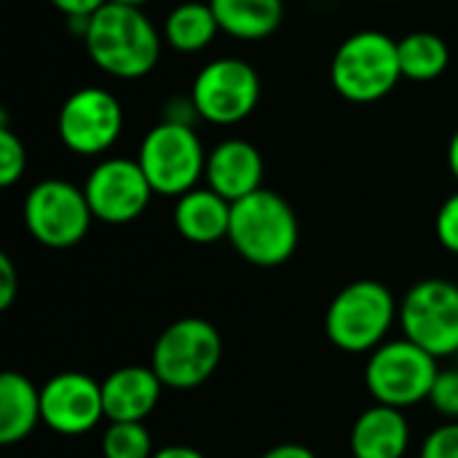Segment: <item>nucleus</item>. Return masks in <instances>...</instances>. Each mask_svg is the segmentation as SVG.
I'll use <instances>...</instances> for the list:
<instances>
[{
  "instance_id": "nucleus-1",
  "label": "nucleus",
  "mask_w": 458,
  "mask_h": 458,
  "mask_svg": "<svg viewBox=\"0 0 458 458\" xmlns=\"http://www.w3.org/2000/svg\"><path fill=\"white\" fill-rule=\"evenodd\" d=\"M83 43L102 72L131 81L148 75L158 64L164 38L142 8L107 0L89 16Z\"/></svg>"
},
{
  "instance_id": "nucleus-2",
  "label": "nucleus",
  "mask_w": 458,
  "mask_h": 458,
  "mask_svg": "<svg viewBox=\"0 0 458 458\" xmlns=\"http://www.w3.org/2000/svg\"><path fill=\"white\" fill-rule=\"evenodd\" d=\"M301 239V225L293 207L274 191H255L231 207L228 242L252 266L276 268L287 263Z\"/></svg>"
},
{
  "instance_id": "nucleus-3",
  "label": "nucleus",
  "mask_w": 458,
  "mask_h": 458,
  "mask_svg": "<svg viewBox=\"0 0 458 458\" xmlns=\"http://www.w3.org/2000/svg\"><path fill=\"white\" fill-rule=\"evenodd\" d=\"M403 78L397 40L381 30H362L349 35L333 62L330 83L349 102H378Z\"/></svg>"
},
{
  "instance_id": "nucleus-4",
  "label": "nucleus",
  "mask_w": 458,
  "mask_h": 458,
  "mask_svg": "<svg viewBox=\"0 0 458 458\" xmlns=\"http://www.w3.org/2000/svg\"><path fill=\"white\" fill-rule=\"evenodd\" d=\"M394 317H400V309L386 284L362 279L344 287L333 298L325 317V330L341 352L365 354L384 346Z\"/></svg>"
},
{
  "instance_id": "nucleus-5",
  "label": "nucleus",
  "mask_w": 458,
  "mask_h": 458,
  "mask_svg": "<svg viewBox=\"0 0 458 458\" xmlns=\"http://www.w3.org/2000/svg\"><path fill=\"white\" fill-rule=\"evenodd\" d=\"M137 161L158 196H185L207 172L204 145L191 123L161 121L140 142Z\"/></svg>"
},
{
  "instance_id": "nucleus-6",
  "label": "nucleus",
  "mask_w": 458,
  "mask_h": 458,
  "mask_svg": "<svg viewBox=\"0 0 458 458\" xmlns=\"http://www.w3.org/2000/svg\"><path fill=\"white\" fill-rule=\"evenodd\" d=\"M223 357V338L207 319L172 322L153 346L150 368L169 389H196L209 381Z\"/></svg>"
},
{
  "instance_id": "nucleus-7",
  "label": "nucleus",
  "mask_w": 458,
  "mask_h": 458,
  "mask_svg": "<svg viewBox=\"0 0 458 458\" xmlns=\"http://www.w3.org/2000/svg\"><path fill=\"white\" fill-rule=\"evenodd\" d=\"M437 376V357L405 338L384 344L370 354L365 384L378 405L403 411L429 400Z\"/></svg>"
},
{
  "instance_id": "nucleus-8",
  "label": "nucleus",
  "mask_w": 458,
  "mask_h": 458,
  "mask_svg": "<svg viewBox=\"0 0 458 458\" xmlns=\"http://www.w3.org/2000/svg\"><path fill=\"white\" fill-rule=\"evenodd\" d=\"M91 207L83 188L64 180H43L24 199V223L32 239L48 250L75 247L91 228Z\"/></svg>"
},
{
  "instance_id": "nucleus-9",
  "label": "nucleus",
  "mask_w": 458,
  "mask_h": 458,
  "mask_svg": "<svg viewBox=\"0 0 458 458\" xmlns=\"http://www.w3.org/2000/svg\"><path fill=\"white\" fill-rule=\"evenodd\" d=\"M191 99L196 115L207 123L231 126L244 121L260 99L258 70L236 56H223L199 70Z\"/></svg>"
},
{
  "instance_id": "nucleus-10",
  "label": "nucleus",
  "mask_w": 458,
  "mask_h": 458,
  "mask_svg": "<svg viewBox=\"0 0 458 458\" xmlns=\"http://www.w3.org/2000/svg\"><path fill=\"white\" fill-rule=\"evenodd\" d=\"M405 338L429 352L448 357L458 352V287L445 279H427L411 287L400 306Z\"/></svg>"
},
{
  "instance_id": "nucleus-11",
  "label": "nucleus",
  "mask_w": 458,
  "mask_h": 458,
  "mask_svg": "<svg viewBox=\"0 0 458 458\" xmlns=\"http://www.w3.org/2000/svg\"><path fill=\"white\" fill-rule=\"evenodd\" d=\"M123 129V110L113 91L86 86L72 91L56 118L59 140L75 156H102Z\"/></svg>"
},
{
  "instance_id": "nucleus-12",
  "label": "nucleus",
  "mask_w": 458,
  "mask_h": 458,
  "mask_svg": "<svg viewBox=\"0 0 458 458\" xmlns=\"http://www.w3.org/2000/svg\"><path fill=\"white\" fill-rule=\"evenodd\" d=\"M83 193L94 220L123 225L148 209L153 188L137 158H105L89 172Z\"/></svg>"
},
{
  "instance_id": "nucleus-13",
  "label": "nucleus",
  "mask_w": 458,
  "mask_h": 458,
  "mask_svg": "<svg viewBox=\"0 0 458 458\" xmlns=\"http://www.w3.org/2000/svg\"><path fill=\"white\" fill-rule=\"evenodd\" d=\"M40 408L43 424L56 435H86L105 419L102 384L86 373H59L40 389Z\"/></svg>"
},
{
  "instance_id": "nucleus-14",
  "label": "nucleus",
  "mask_w": 458,
  "mask_h": 458,
  "mask_svg": "<svg viewBox=\"0 0 458 458\" xmlns=\"http://www.w3.org/2000/svg\"><path fill=\"white\" fill-rule=\"evenodd\" d=\"M209 188L236 204L263 188V156L247 140H223L207 153Z\"/></svg>"
},
{
  "instance_id": "nucleus-15",
  "label": "nucleus",
  "mask_w": 458,
  "mask_h": 458,
  "mask_svg": "<svg viewBox=\"0 0 458 458\" xmlns=\"http://www.w3.org/2000/svg\"><path fill=\"white\" fill-rule=\"evenodd\" d=\"M161 378L153 368L129 365L113 370L102 381L105 419L110 421H145L161 400Z\"/></svg>"
},
{
  "instance_id": "nucleus-16",
  "label": "nucleus",
  "mask_w": 458,
  "mask_h": 458,
  "mask_svg": "<svg viewBox=\"0 0 458 458\" xmlns=\"http://www.w3.org/2000/svg\"><path fill=\"white\" fill-rule=\"evenodd\" d=\"M411 443V427L403 411L389 405L368 408L352 429L354 458H403Z\"/></svg>"
},
{
  "instance_id": "nucleus-17",
  "label": "nucleus",
  "mask_w": 458,
  "mask_h": 458,
  "mask_svg": "<svg viewBox=\"0 0 458 458\" xmlns=\"http://www.w3.org/2000/svg\"><path fill=\"white\" fill-rule=\"evenodd\" d=\"M231 201H225L212 188H193L177 199L174 225L182 239L193 244H212L228 239L231 228Z\"/></svg>"
},
{
  "instance_id": "nucleus-18",
  "label": "nucleus",
  "mask_w": 458,
  "mask_h": 458,
  "mask_svg": "<svg viewBox=\"0 0 458 458\" xmlns=\"http://www.w3.org/2000/svg\"><path fill=\"white\" fill-rule=\"evenodd\" d=\"M43 421L40 389L21 373L0 376V443L16 445L27 440Z\"/></svg>"
},
{
  "instance_id": "nucleus-19",
  "label": "nucleus",
  "mask_w": 458,
  "mask_h": 458,
  "mask_svg": "<svg viewBox=\"0 0 458 458\" xmlns=\"http://www.w3.org/2000/svg\"><path fill=\"white\" fill-rule=\"evenodd\" d=\"M220 30L236 40H263L274 35L284 19L282 0H207Z\"/></svg>"
},
{
  "instance_id": "nucleus-20",
  "label": "nucleus",
  "mask_w": 458,
  "mask_h": 458,
  "mask_svg": "<svg viewBox=\"0 0 458 458\" xmlns=\"http://www.w3.org/2000/svg\"><path fill=\"white\" fill-rule=\"evenodd\" d=\"M217 32L220 24L209 3H196V0L180 3L164 19V40L180 54L204 51Z\"/></svg>"
},
{
  "instance_id": "nucleus-21",
  "label": "nucleus",
  "mask_w": 458,
  "mask_h": 458,
  "mask_svg": "<svg viewBox=\"0 0 458 458\" xmlns=\"http://www.w3.org/2000/svg\"><path fill=\"white\" fill-rule=\"evenodd\" d=\"M397 51H400L403 78H408V81H435L445 72V67L451 62L448 43L440 35L427 32V30L400 38Z\"/></svg>"
},
{
  "instance_id": "nucleus-22",
  "label": "nucleus",
  "mask_w": 458,
  "mask_h": 458,
  "mask_svg": "<svg viewBox=\"0 0 458 458\" xmlns=\"http://www.w3.org/2000/svg\"><path fill=\"white\" fill-rule=\"evenodd\" d=\"M105 458H153V437L145 421H110L102 437Z\"/></svg>"
},
{
  "instance_id": "nucleus-23",
  "label": "nucleus",
  "mask_w": 458,
  "mask_h": 458,
  "mask_svg": "<svg viewBox=\"0 0 458 458\" xmlns=\"http://www.w3.org/2000/svg\"><path fill=\"white\" fill-rule=\"evenodd\" d=\"M27 169V150L24 142L3 123L0 126V185L11 188L21 180Z\"/></svg>"
},
{
  "instance_id": "nucleus-24",
  "label": "nucleus",
  "mask_w": 458,
  "mask_h": 458,
  "mask_svg": "<svg viewBox=\"0 0 458 458\" xmlns=\"http://www.w3.org/2000/svg\"><path fill=\"white\" fill-rule=\"evenodd\" d=\"M429 403L448 419L458 421V370H440Z\"/></svg>"
},
{
  "instance_id": "nucleus-25",
  "label": "nucleus",
  "mask_w": 458,
  "mask_h": 458,
  "mask_svg": "<svg viewBox=\"0 0 458 458\" xmlns=\"http://www.w3.org/2000/svg\"><path fill=\"white\" fill-rule=\"evenodd\" d=\"M421 458H458V421L435 429L421 448Z\"/></svg>"
},
{
  "instance_id": "nucleus-26",
  "label": "nucleus",
  "mask_w": 458,
  "mask_h": 458,
  "mask_svg": "<svg viewBox=\"0 0 458 458\" xmlns=\"http://www.w3.org/2000/svg\"><path fill=\"white\" fill-rule=\"evenodd\" d=\"M437 239L448 252L458 255V193L448 196L437 212Z\"/></svg>"
},
{
  "instance_id": "nucleus-27",
  "label": "nucleus",
  "mask_w": 458,
  "mask_h": 458,
  "mask_svg": "<svg viewBox=\"0 0 458 458\" xmlns=\"http://www.w3.org/2000/svg\"><path fill=\"white\" fill-rule=\"evenodd\" d=\"M19 290V276L8 255H0V311L11 309Z\"/></svg>"
},
{
  "instance_id": "nucleus-28",
  "label": "nucleus",
  "mask_w": 458,
  "mask_h": 458,
  "mask_svg": "<svg viewBox=\"0 0 458 458\" xmlns=\"http://www.w3.org/2000/svg\"><path fill=\"white\" fill-rule=\"evenodd\" d=\"M56 11H62L67 19L75 16H91L94 11H99L107 0H48Z\"/></svg>"
},
{
  "instance_id": "nucleus-29",
  "label": "nucleus",
  "mask_w": 458,
  "mask_h": 458,
  "mask_svg": "<svg viewBox=\"0 0 458 458\" xmlns=\"http://www.w3.org/2000/svg\"><path fill=\"white\" fill-rule=\"evenodd\" d=\"M263 458H317L306 445H295V443H287V445H276L271 448L268 454H263Z\"/></svg>"
},
{
  "instance_id": "nucleus-30",
  "label": "nucleus",
  "mask_w": 458,
  "mask_h": 458,
  "mask_svg": "<svg viewBox=\"0 0 458 458\" xmlns=\"http://www.w3.org/2000/svg\"><path fill=\"white\" fill-rule=\"evenodd\" d=\"M153 458H207V456H204V454H199L196 448H188V445H169V448L156 451Z\"/></svg>"
},
{
  "instance_id": "nucleus-31",
  "label": "nucleus",
  "mask_w": 458,
  "mask_h": 458,
  "mask_svg": "<svg viewBox=\"0 0 458 458\" xmlns=\"http://www.w3.org/2000/svg\"><path fill=\"white\" fill-rule=\"evenodd\" d=\"M448 166H451L454 177L458 180V129L456 134L451 137V145H448Z\"/></svg>"
},
{
  "instance_id": "nucleus-32",
  "label": "nucleus",
  "mask_w": 458,
  "mask_h": 458,
  "mask_svg": "<svg viewBox=\"0 0 458 458\" xmlns=\"http://www.w3.org/2000/svg\"><path fill=\"white\" fill-rule=\"evenodd\" d=\"M110 3H121V5H131V8H142L145 3H150V0H110Z\"/></svg>"
}]
</instances>
